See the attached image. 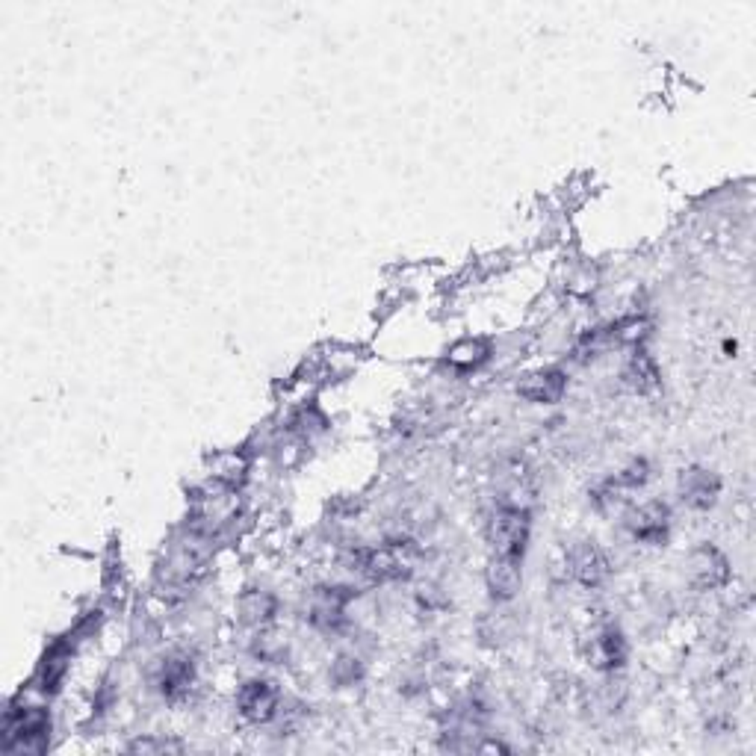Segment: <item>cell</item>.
I'll list each match as a JSON object with an SVG mask.
<instances>
[{
	"label": "cell",
	"instance_id": "17",
	"mask_svg": "<svg viewBox=\"0 0 756 756\" xmlns=\"http://www.w3.org/2000/svg\"><path fill=\"white\" fill-rule=\"evenodd\" d=\"M240 615L246 624H266L275 615V597L263 594V591H252L240 600Z\"/></svg>",
	"mask_w": 756,
	"mask_h": 756
},
{
	"label": "cell",
	"instance_id": "1",
	"mask_svg": "<svg viewBox=\"0 0 756 756\" xmlns=\"http://www.w3.org/2000/svg\"><path fill=\"white\" fill-rule=\"evenodd\" d=\"M0 733L3 754H42L51 739V715L39 706L9 709Z\"/></svg>",
	"mask_w": 756,
	"mask_h": 756
},
{
	"label": "cell",
	"instance_id": "3",
	"mask_svg": "<svg viewBox=\"0 0 756 756\" xmlns=\"http://www.w3.org/2000/svg\"><path fill=\"white\" fill-rule=\"evenodd\" d=\"M352 565L376 582L399 579V576H408L414 567V547L408 541H393L378 550H358L352 556Z\"/></svg>",
	"mask_w": 756,
	"mask_h": 756
},
{
	"label": "cell",
	"instance_id": "15",
	"mask_svg": "<svg viewBox=\"0 0 756 756\" xmlns=\"http://www.w3.org/2000/svg\"><path fill=\"white\" fill-rule=\"evenodd\" d=\"M65 671H68V647H65V644H57V647L45 656V665H42V674H39L42 692H57L60 683H63Z\"/></svg>",
	"mask_w": 756,
	"mask_h": 756
},
{
	"label": "cell",
	"instance_id": "14",
	"mask_svg": "<svg viewBox=\"0 0 756 756\" xmlns=\"http://www.w3.org/2000/svg\"><path fill=\"white\" fill-rule=\"evenodd\" d=\"M627 659V644L618 630H603L594 638V665L597 668H621Z\"/></svg>",
	"mask_w": 756,
	"mask_h": 756
},
{
	"label": "cell",
	"instance_id": "10",
	"mask_svg": "<svg viewBox=\"0 0 756 756\" xmlns=\"http://www.w3.org/2000/svg\"><path fill=\"white\" fill-rule=\"evenodd\" d=\"M570 570H573V576H576L582 585L594 588V585H600V582L609 576V562H606V556L600 553V547L582 544V547H576L573 556H570Z\"/></svg>",
	"mask_w": 756,
	"mask_h": 756
},
{
	"label": "cell",
	"instance_id": "11",
	"mask_svg": "<svg viewBox=\"0 0 756 756\" xmlns=\"http://www.w3.org/2000/svg\"><path fill=\"white\" fill-rule=\"evenodd\" d=\"M624 384L632 393H653L659 387V367L644 349L630 355V361L624 367Z\"/></svg>",
	"mask_w": 756,
	"mask_h": 756
},
{
	"label": "cell",
	"instance_id": "5",
	"mask_svg": "<svg viewBox=\"0 0 756 756\" xmlns=\"http://www.w3.org/2000/svg\"><path fill=\"white\" fill-rule=\"evenodd\" d=\"M668 523H671V511L665 503H647L641 508H635L627 517L632 538L641 544H665L668 538Z\"/></svg>",
	"mask_w": 756,
	"mask_h": 756
},
{
	"label": "cell",
	"instance_id": "18",
	"mask_svg": "<svg viewBox=\"0 0 756 756\" xmlns=\"http://www.w3.org/2000/svg\"><path fill=\"white\" fill-rule=\"evenodd\" d=\"M647 482V464L644 461H632L630 467L615 479V482H609L612 488H641Z\"/></svg>",
	"mask_w": 756,
	"mask_h": 756
},
{
	"label": "cell",
	"instance_id": "7",
	"mask_svg": "<svg viewBox=\"0 0 756 756\" xmlns=\"http://www.w3.org/2000/svg\"><path fill=\"white\" fill-rule=\"evenodd\" d=\"M689 567H692V582L703 591H715V588L727 585V579H730V565L715 547H700L692 556Z\"/></svg>",
	"mask_w": 756,
	"mask_h": 756
},
{
	"label": "cell",
	"instance_id": "4",
	"mask_svg": "<svg viewBox=\"0 0 756 756\" xmlns=\"http://www.w3.org/2000/svg\"><path fill=\"white\" fill-rule=\"evenodd\" d=\"M240 715L252 724H266L278 715V689L266 680H249L237 692Z\"/></svg>",
	"mask_w": 756,
	"mask_h": 756
},
{
	"label": "cell",
	"instance_id": "13",
	"mask_svg": "<svg viewBox=\"0 0 756 756\" xmlns=\"http://www.w3.org/2000/svg\"><path fill=\"white\" fill-rule=\"evenodd\" d=\"M488 588L497 600H511L520 588V562L491 559L488 565Z\"/></svg>",
	"mask_w": 756,
	"mask_h": 756
},
{
	"label": "cell",
	"instance_id": "8",
	"mask_svg": "<svg viewBox=\"0 0 756 756\" xmlns=\"http://www.w3.org/2000/svg\"><path fill=\"white\" fill-rule=\"evenodd\" d=\"M192 680H195V668H192V659H189L187 653H172V656L163 659L157 686H160V692L166 694L169 700L187 694Z\"/></svg>",
	"mask_w": 756,
	"mask_h": 756
},
{
	"label": "cell",
	"instance_id": "2",
	"mask_svg": "<svg viewBox=\"0 0 756 756\" xmlns=\"http://www.w3.org/2000/svg\"><path fill=\"white\" fill-rule=\"evenodd\" d=\"M488 538H491V559L523 562L529 541V511L520 505H503L491 520Z\"/></svg>",
	"mask_w": 756,
	"mask_h": 756
},
{
	"label": "cell",
	"instance_id": "6",
	"mask_svg": "<svg viewBox=\"0 0 756 756\" xmlns=\"http://www.w3.org/2000/svg\"><path fill=\"white\" fill-rule=\"evenodd\" d=\"M567 390V378L562 370H538L529 373L517 384V393L535 405H556Z\"/></svg>",
	"mask_w": 756,
	"mask_h": 756
},
{
	"label": "cell",
	"instance_id": "19",
	"mask_svg": "<svg viewBox=\"0 0 756 756\" xmlns=\"http://www.w3.org/2000/svg\"><path fill=\"white\" fill-rule=\"evenodd\" d=\"M181 745H169V742H154V739H142V742H133L130 751L133 754H160V751H178Z\"/></svg>",
	"mask_w": 756,
	"mask_h": 756
},
{
	"label": "cell",
	"instance_id": "9",
	"mask_svg": "<svg viewBox=\"0 0 756 756\" xmlns=\"http://www.w3.org/2000/svg\"><path fill=\"white\" fill-rule=\"evenodd\" d=\"M718 491H721V482L709 470L692 467V470H683L680 476V494L692 508H709L718 500Z\"/></svg>",
	"mask_w": 756,
	"mask_h": 756
},
{
	"label": "cell",
	"instance_id": "12",
	"mask_svg": "<svg viewBox=\"0 0 756 756\" xmlns=\"http://www.w3.org/2000/svg\"><path fill=\"white\" fill-rule=\"evenodd\" d=\"M352 591L349 588H319L316 591L314 609H311V618L319 627H337L340 615H343V606L349 603Z\"/></svg>",
	"mask_w": 756,
	"mask_h": 756
},
{
	"label": "cell",
	"instance_id": "16",
	"mask_svg": "<svg viewBox=\"0 0 756 756\" xmlns=\"http://www.w3.org/2000/svg\"><path fill=\"white\" fill-rule=\"evenodd\" d=\"M488 343L485 340H461L449 349V364L455 370H473L488 358Z\"/></svg>",
	"mask_w": 756,
	"mask_h": 756
}]
</instances>
